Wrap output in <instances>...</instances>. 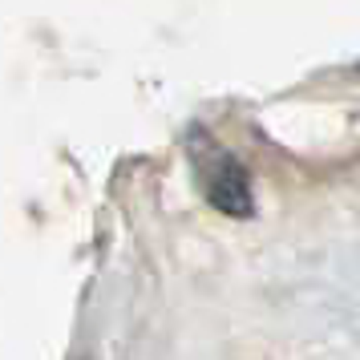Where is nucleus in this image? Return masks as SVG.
I'll list each match as a JSON object with an SVG mask.
<instances>
[{
    "mask_svg": "<svg viewBox=\"0 0 360 360\" xmlns=\"http://www.w3.org/2000/svg\"><path fill=\"white\" fill-rule=\"evenodd\" d=\"M186 154H191V170H195L198 191H202V198L211 202L214 211L231 214V219H251L255 214V191H251V179H247L243 162L231 150L219 146L207 126L191 122Z\"/></svg>",
    "mask_w": 360,
    "mask_h": 360,
    "instance_id": "nucleus-1",
    "label": "nucleus"
}]
</instances>
